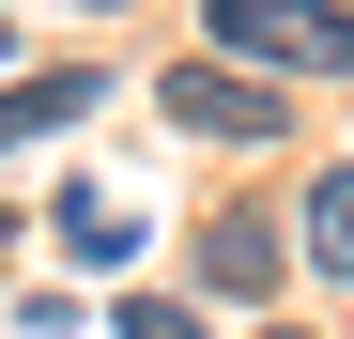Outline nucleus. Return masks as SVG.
I'll return each mask as SVG.
<instances>
[{
    "label": "nucleus",
    "instance_id": "1",
    "mask_svg": "<svg viewBox=\"0 0 354 339\" xmlns=\"http://www.w3.org/2000/svg\"><path fill=\"white\" fill-rule=\"evenodd\" d=\"M247 77H354V0H201Z\"/></svg>",
    "mask_w": 354,
    "mask_h": 339
},
{
    "label": "nucleus",
    "instance_id": "2",
    "mask_svg": "<svg viewBox=\"0 0 354 339\" xmlns=\"http://www.w3.org/2000/svg\"><path fill=\"white\" fill-rule=\"evenodd\" d=\"M169 124H185V139H277V77H247V62H169Z\"/></svg>",
    "mask_w": 354,
    "mask_h": 339
},
{
    "label": "nucleus",
    "instance_id": "3",
    "mask_svg": "<svg viewBox=\"0 0 354 339\" xmlns=\"http://www.w3.org/2000/svg\"><path fill=\"white\" fill-rule=\"evenodd\" d=\"M108 108V62H46V77H0V154H31V139H62Z\"/></svg>",
    "mask_w": 354,
    "mask_h": 339
},
{
    "label": "nucleus",
    "instance_id": "4",
    "mask_svg": "<svg viewBox=\"0 0 354 339\" xmlns=\"http://www.w3.org/2000/svg\"><path fill=\"white\" fill-rule=\"evenodd\" d=\"M262 277H277V216L216 201V216H201V293H262Z\"/></svg>",
    "mask_w": 354,
    "mask_h": 339
},
{
    "label": "nucleus",
    "instance_id": "5",
    "mask_svg": "<svg viewBox=\"0 0 354 339\" xmlns=\"http://www.w3.org/2000/svg\"><path fill=\"white\" fill-rule=\"evenodd\" d=\"M62 247H77V262H124V247H139V216L108 201V185H62Z\"/></svg>",
    "mask_w": 354,
    "mask_h": 339
},
{
    "label": "nucleus",
    "instance_id": "6",
    "mask_svg": "<svg viewBox=\"0 0 354 339\" xmlns=\"http://www.w3.org/2000/svg\"><path fill=\"white\" fill-rule=\"evenodd\" d=\"M308 262L354 293V170H324V185H308Z\"/></svg>",
    "mask_w": 354,
    "mask_h": 339
},
{
    "label": "nucleus",
    "instance_id": "7",
    "mask_svg": "<svg viewBox=\"0 0 354 339\" xmlns=\"http://www.w3.org/2000/svg\"><path fill=\"white\" fill-rule=\"evenodd\" d=\"M108 324H124V339H201V309H185V293H124Z\"/></svg>",
    "mask_w": 354,
    "mask_h": 339
},
{
    "label": "nucleus",
    "instance_id": "8",
    "mask_svg": "<svg viewBox=\"0 0 354 339\" xmlns=\"http://www.w3.org/2000/svg\"><path fill=\"white\" fill-rule=\"evenodd\" d=\"M247 339H292V324H247Z\"/></svg>",
    "mask_w": 354,
    "mask_h": 339
},
{
    "label": "nucleus",
    "instance_id": "9",
    "mask_svg": "<svg viewBox=\"0 0 354 339\" xmlns=\"http://www.w3.org/2000/svg\"><path fill=\"white\" fill-rule=\"evenodd\" d=\"M0 247H16V216H0Z\"/></svg>",
    "mask_w": 354,
    "mask_h": 339
}]
</instances>
